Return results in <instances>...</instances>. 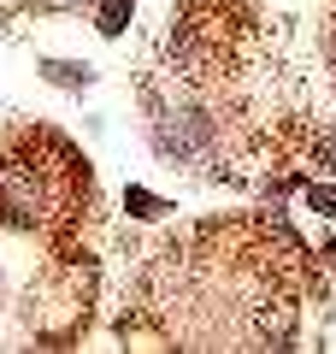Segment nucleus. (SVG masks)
<instances>
[{
  "label": "nucleus",
  "instance_id": "nucleus-2",
  "mask_svg": "<svg viewBox=\"0 0 336 354\" xmlns=\"http://www.w3.org/2000/svg\"><path fill=\"white\" fill-rule=\"evenodd\" d=\"M41 71H48V77H59L65 88H77V83H88V71H77V65H59V59H48V65H41Z\"/></svg>",
  "mask_w": 336,
  "mask_h": 354
},
{
  "label": "nucleus",
  "instance_id": "nucleus-1",
  "mask_svg": "<svg viewBox=\"0 0 336 354\" xmlns=\"http://www.w3.org/2000/svg\"><path fill=\"white\" fill-rule=\"evenodd\" d=\"M130 24V0H100V36H118Z\"/></svg>",
  "mask_w": 336,
  "mask_h": 354
},
{
  "label": "nucleus",
  "instance_id": "nucleus-3",
  "mask_svg": "<svg viewBox=\"0 0 336 354\" xmlns=\"http://www.w3.org/2000/svg\"><path fill=\"white\" fill-rule=\"evenodd\" d=\"M130 213L148 218V213H160V201H153V195H142V189H130Z\"/></svg>",
  "mask_w": 336,
  "mask_h": 354
}]
</instances>
